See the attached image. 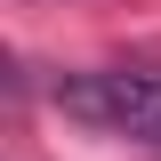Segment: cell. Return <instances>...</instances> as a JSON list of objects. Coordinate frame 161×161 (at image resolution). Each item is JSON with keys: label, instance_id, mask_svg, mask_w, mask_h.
<instances>
[{"label": "cell", "instance_id": "1", "mask_svg": "<svg viewBox=\"0 0 161 161\" xmlns=\"http://www.w3.org/2000/svg\"><path fill=\"white\" fill-rule=\"evenodd\" d=\"M57 113L89 121L105 137H145L161 145V64H80V73L48 80Z\"/></svg>", "mask_w": 161, "mask_h": 161}]
</instances>
